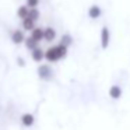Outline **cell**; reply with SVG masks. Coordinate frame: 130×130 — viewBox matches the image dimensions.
Instances as JSON below:
<instances>
[{
    "instance_id": "obj_17",
    "label": "cell",
    "mask_w": 130,
    "mask_h": 130,
    "mask_svg": "<svg viewBox=\"0 0 130 130\" xmlns=\"http://www.w3.org/2000/svg\"><path fill=\"white\" fill-rule=\"evenodd\" d=\"M17 64L20 66V67H24V66H25V60L23 59V57H17Z\"/></svg>"
},
{
    "instance_id": "obj_13",
    "label": "cell",
    "mask_w": 130,
    "mask_h": 130,
    "mask_svg": "<svg viewBox=\"0 0 130 130\" xmlns=\"http://www.w3.org/2000/svg\"><path fill=\"white\" fill-rule=\"evenodd\" d=\"M24 45H25V48L28 49L29 52H32L34 49L39 48V43H38L35 39H32L31 37H28V38H27V39H25V42H24Z\"/></svg>"
},
{
    "instance_id": "obj_14",
    "label": "cell",
    "mask_w": 130,
    "mask_h": 130,
    "mask_svg": "<svg viewBox=\"0 0 130 130\" xmlns=\"http://www.w3.org/2000/svg\"><path fill=\"white\" fill-rule=\"evenodd\" d=\"M73 42H74V39H73V37H71L70 34H63L62 38H60V42H59V43L64 45L66 48H69V46L73 45Z\"/></svg>"
},
{
    "instance_id": "obj_6",
    "label": "cell",
    "mask_w": 130,
    "mask_h": 130,
    "mask_svg": "<svg viewBox=\"0 0 130 130\" xmlns=\"http://www.w3.org/2000/svg\"><path fill=\"white\" fill-rule=\"evenodd\" d=\"M43 35H45V28H43V27H35L31 31V35H29V37L39 43L41 41H43Z\"/></svg>"
},
{
    "instance_id": "obj_4",
    "label": "cell",
    "mask_w": 130,
    "mask_h": 130,
    "mask_svg": "<svg viewBox=\"0 0 130 130\" xmlns=\"http://www.w3.org/2000/svg\"><path fill=\"white\" fill-rule=\"evenodd\" d=\"M25 39L27 37L24 34V29H14L11 32V42L14 45H21V43L25 42Z\"/></svg>"
},
{
    "instance_id": "obj_2",
    "label": "cell",
    "mask_w": 130,
    "mask_h": 130,
    "mask_svg": "<svg viewBox=\"0 0 130 130\" xmlns=\"http://www.w3.org/2000/svg\"><path fill=\"white\" fill-rule=\"evenodd\" d=\"M37 74L41 80H43V81H51V80L53 78V70H52V67L49 64H46V63L38 66Z\"/></svg>"
},
{
    "instance_id": "obj_7",
    "label": "cell",
    "mask_w": 130,
    "mask_h": 130,
    "mask_svg": "<svg viewBox=\"0 0 130 130\" xmlns=\"http://www.w3.org/2000/svg\"><path fill=\"white\" fill-rule=\"evenodd\" d=\"M20 120H21V123H23V126L31 127V126H34V123H35V116L32 115V113H29V112H25V113L21 115Z\"/></svg>"
},
{
    "instance_id": "obj_12",
    "label": "cell",
    "mask_w": 130,
    "mask_h": 130,
    "mask_svg": "<svg viewBox=\"0 0 130 130\" xmlns=\"http://www.w3.org/2000/svg\"><path fill=\"white\" fill-rule=\"evenodd\" d=\"M35 21L34 20H31V18H25V20H23V29L24 31H27V32H31L32 29L35 28Z\"/></svg>"
},
{
    "instance_id": "obj_3",
    "label": "cell",
    "mask_w": 130,
    "mask_h": 130,
    "mask_svg": "<svg viewBox=\"0 0 130 130\" xmlns=\"http://www.w3.org/2000/svg\"><path fill=\"white\" fill-rule=\"evenodd\" d=\"M99 39H101V48L102 49H108L110 43V31L106 25L102 27L101 29V35H99Z\"/></svg>"
},
{
    "instance_id": "obj_10",
    "label": "cell",
    "mask_w": 130,
    "mask_h": 130,
    "mask_svg": "<svg viewBox=\"0 0 130 130\" xmlns=\"http://www.w3.org/2000/svg\"><path fill=\"white\" fill-rule=\"evenodd\" d=\"M56 29L53 28V27H45V35H43V41L48 43L53 42L55 39H56Z\"/></svg>"
},
{
    "instance_id": "obj_16",
    "label": "cell",
    "mask_w": 130,
    "mask_h": 130,
    "mask_svg": "<svg viewBox=\"0 0 130 130\" xmlns=\"http://www.w3.org/2000/svg\"><path fill=\"white\" fill-rule=\"evenodd\" d=\"M41 0H25V6L29 9H38Z\"/></svg>"
},
{
    "instance_id": "obj_1",
    "label": "cell",
    "mask_w": 130,
    "mask_h": 130,
    "mask_svg": "<svg viewBox=\"0 0 130 130\" xmlns=\"http://www.w3.org/2000/svg\"><path fill=\"white\" fill-rule=\"evenodd\" d=\"M69 53V48H66L62 43L52 45L45 51V60L48 63H57L59 60L64 59Z\"/></svg>"
},
{
    "instance_id": "obj_5",
    "label": "cell",
    "mask_w": 130,
    "mask_h": 130,
    "mask_svg": "<svg viewBox=\"0 0 130 130\" xmlns=\"http://www.w3.org/2000/svg\"><path fill=\"white\" fill-rule=\"evenodd\" d=\"M31 59L34 60L35 63H42V60H45V51L42 48H37L31 52Z\"/></svg>"
},
{
    "instance_id": "obj_9",
    "label": "cell",
    "mask_w": 130,
    "mask_h": 130,
    "mask_svg": "<svg viewBox=\"0 0 130 130\" xmlns=\"http://www.w3.org/2000/svg\"><path fill=\"white\" fill-rule=\"evenodd\" d=\"M88 17L91 18V20H98L99 17L102 15V10H101V7L98 6V4H92V6L88 9Z\"/></svg>"
},
{
    "instance_id": "obj_8",
    "label": "cell",
    "mask_w": 130,
    "mask_h": 130,
    "mask_svg": "<svg viewBox=\"0 0 130 130\" xmlns=\"http://www.w3.org/2000/svg\"><path fill=\"white\" fill-rule=\"evenodd\" d=\"M108 94H109V96L112 99H120L122 98V94H123V91H122V87L118 84H113L110 85L109 91H108Z\"/></svg>"
},
{
    "instance_id": "obj_15",
    "label": "cell",
    "mask_w": 130,
    "mask_h": 130,
    "mask_svg": "<svg viewBox=\"0 0 130 130\" xmlns=\"http://www.w3.org/2000/svg\"><path fill=\"white\" fill-rule=\"evenodd\" d=\"M28 17L37 23V21L41 18V11L38 9H29V15H28Z\"/></svg>"
},
{
    "instance_id": "obj_11",
    "label": "cell",
    "mask_w": 130,
    "mask_h": 130,
    "mask_svg": "<svg viewBox=\"0 0 130 130\" xmlns=\"http://www.w3.org/2000/svg\"><path fill=\"white\" fill-rule=\"evenodd\" d=\"M28 15H29V7H27L25 4L18 6V9H17V17L20 18L21 21L25 20V18H28Z\"/></svg>"
}]
</instances>
